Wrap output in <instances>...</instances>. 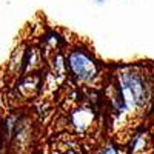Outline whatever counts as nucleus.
<instances>
[{
  "label": "nucleus",
  "mask_w": 154,
  "mask_h": 154,
  "mask_svg": "<svg viewBox=\"0 0 154 154\" xmlns=\"http://www.w3.org/2000/svg\"><path fill=\"white\" fill-rule=\"evenodd\" d=\"M100 154H119V148L114 146V145H111V146H106L105 149H102Z\"/></svg>",
  "instance_id": "20e7f679"
},
{
  "label": "nucleus",
  "mask_w": 154,
  "mask_h": 154,
  "mask_svg": "<svg viewBox=\"0 0 154 154\" xmlns=\"http://www.w3.org/2000/svg\"><path fill=\"white\" fill-rule=\"evenodd\" d=\"M91 120H93V116L89 112V109L82 108V109L74 111V114H72V123L79 131H85L89 126V123H91Z\"/></svg>",
  "instance_id": "7ed1b4c3"
},
{
  "label": "nucleus",
  "mask_w": 154,
  "mask_h": 154,
  "mask_svg": "<svg viewBox=\"0 0 154 154\" xmlns=\"http://www.w3.org/2000/svg\"><path fill=\"white\" fill-rule=\"evenodd\" d=\"M77 154H79V152H77Z\"/></svg>",
  "instance_id": "39448f33"
},
{
  "label": "nucleus",
  "mask_w": 154,
  "mask_h": 154,
  "mask_svg": "<svg viewBox=\"0 0 154 154\" xmlns=\"http://www.w3.org/2000/svg\"><path fill=\"white\" fill-rule=\"evenodd\" d=\"M66 72L77 83L93 85L100 75V66L96 57L86 48L75 46L69 49L65 56Z\"/></svg>",
  "instance_id": "f03ea898"
},
{
  "label": "nucleus",
  "mask_w": 154,
  "mask_h": 154,
  "mask_svg": "<svg viewBox=\"0 0 154 154\" xmlns=\"http://www.w3.org/2000/svg\"><path fill=\"white\" fill-rule=\"evenodd\" d=\"M111 86V103L119 112H134L143 109L151 100V83L143 71L137 68H123Z\"/></svg>",
  "instance_id": "f257e3e1"
}]
</instances>
